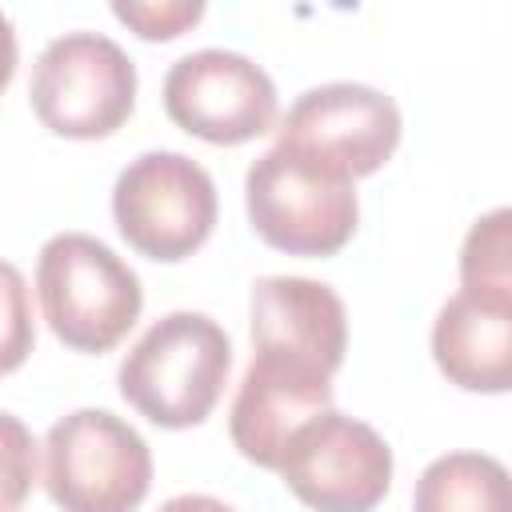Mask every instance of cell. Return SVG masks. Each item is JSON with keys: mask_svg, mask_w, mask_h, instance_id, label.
<instances>
[{"mask_svg": "<svg viewBox=\"0 0 512 512\" xmlns=\"http://www.w3.org/2000/svg\"><path fill=\"white\" fill-rule=\"evenodd\" d=\"M388 440L336 408L300 424L280 452V480L312 512H372L392 488Z\"/></svg>", "mask_w": 512, "mask_h": 512, "instance_id": "52a82bcc", "label": "cell"}, {"mask_svg": "<svg viewBox=\"0 0 512 512\" xmlns=\"http://www.w3.org/2000/svg\"><path fill=\"white\" fill-rule=\"evenodd\" d=\"M156 512H236V508L216 500V496H204V492H184V496L164 500Z\"/></svg>", "mask_w": 512, "mask_h": 512, "instance_id": "ac0fdd59", "label": "cell"}, {"mask_svg": "<svg viewBox=\"0 0 512 512\" xmlns=\"http://www.w3.org/2000/svg\"><path fill=\"white\" fill-rule=\"evenodd\" d=\"M44 488L64 512H136L152 488V448L116 412L76 408L44 436Z\"/></svg>", "mask_w": 512, "mask_h": 512, "instance_id": "277c9868", "label": "cell"}, {"mask_svg": "<svg viewBox=\"0 0 512 512\" xmlns=\"http://www.w3.org/2000/svg\"><path fill=\"white\" fill-rule=\"evenodd\" d=\"M32 348H36V320H32L28 280L12 260H0V376L24 368Z\"/></svg>", "mask_w": 512, "mask_h": 512, "instance_id": "9a60e30c", "label": "cell"}, {"mask_svg": "<svg viewBox=\"0 0 512 512\" xmlns=\"http://www.w3.org/2000/svg\"><path fill=\"white\" fill-rule=\"evenodd\" d=\"M16 28H12V20L0 12V92L12 84V76H16Z\"/></svg>", "mask_w": 512, "mask_h": 512, "instance_id": "d6986e66", "label": "cell"}, {"mask_svg": "<svg viewBox=\"0 0 512 512\" xmlns=\"http://www.w3.org/2000/svg\"><path fill=\"white\" fill-rule=\"evenodd\" d=\"M252 352H280L328 376L348 352L344 300L308 276H264L252 284Z\"/></svg>", "mask_w": 512, "mask_h": 512, "instance_id": "8fae6325", "label": "cell"}, {"mask_svg": "<svg viewBox=\"0 0 512 512\" xmlns=\"http://www.w3.org/2000/svg\"><path fill=\"white\" fill-rule=\"evenodd\" d=\"M40 472L36 436L12 412H0V512H16Z\"/></svg>", "mask_w": 512, "mask_h": 512, "instance_id": "2e32d148", "label": "cell"}, {"mask_svg": "<svg viewBox=\"0 0 512 512\" xmlns=\"http://www.w3.org/2000/svg\"><path fill=\"white\" fill-rule=\"evenodd\" d=\"M400 132L404 120L392 96H384L372 84L332 80L292 100L276 128V144L300 148L360 180L392 160Z\"/></svg>", "mask_w": 512, "mask_h": 512, "instance_id": "9c48e42d", "label": "cell"}, {"mask_svg": "<svg viewBox=\"0 0 512 512\" xmlns=\"http://www.w3.org/2000/svg\"><path fill=\"white\" fill-rule=\"evenodd\" d=\"M252 232L288 256H336L360 220L356 180L300 148L272 144L244 176Z\"/></svg>", "mask_w": 512, "mask_h": 512, "instance_id": "7a4b0ae2", "label": "cell"}, {"mask_svg": "<svg viewBox=\"0 0 512 512\" xmlns=\"http://www.w3.org/2000/svg\"><path fill=\"white\" fill-rule=\"evenodd\" d=\"M432 360L464 392L512 388V300L456 292L432 320Z\"/></svg>", "mask_w": 512, "mask_h": 512, "instance_id": "7c38bea8", "label": "cell"}, {"mask_svg": "<svg viewBox=\"0 0 512 512\" xmlns=\"http://www.w3.org/2000/svg\"><path fill=\"white\" fill-rule=\"evenodd\" d=\"M164 112L188 136L232 148L276 128L280 96L256 60L228 48H200L168 68Z\"/></svg>", "mask_w": 512, "mask_h": 512, "instance_id": "ba28073f", "label": "cell"}, {"mask_svg": "<svg viewBox=\"0 0 512 512\" xmlns=\"http://www.w3.org/2000/svg\"><path fill=\"white\" fill-rule=\"evenodd\" d=\"M40 312L72 352H112L144 308L140 276L96 236L56 232L36 256Z\"/></svg>", "mask_w": 512, "mask_h": 512, "instance_id": "3957f363", "label": "cell"}, {"mask_svg": "<svg viewBox=\"0 0 512 512\" xmlns=\"http://www.w3.org/2000/svg\"><path fill=\"white\" fill-rule=\"evenodd\" d=\"M460 292L512 300V212L492 208L480 216L460 248Z\"/></svg>", "mask_w": 512, "mask_h": 512, "instance_id": "5bb4252c", "label": "cell"}, {"mask_svg": "<svg viewBox=\"0 0 512 512\" xmlns=\"http://www.w3.org/2000/svg\"><path fill=\"white\" fill-rule=\"evenodd\" d=\"M328 408H332L328 372L280 352H252V364L244 368V380L228 412V436L244 460L276 472L288 436Z\"/></svg>", "mask_w": 512, "mask_h": 512, "instance_id": "30bf717a", "label": "cell"}, {"mask_svg": "<svg viewBox=\"0 0 512 512\" xmlns=\"http://www.w3.org/2000/svg\"><path fill=\"white\" fill-rule=\"evenodd\" d=\"M216 184L184 152H140L112 184V220L132 252L176 264L216 228Z\"/></svg>", "mask_w": 512, "mask_h": 512, "instance_id": "8992f818", "label": "cell"}, {"mask_svg": "<svg viewBox=\"0 0 512 512\" xmlns=\"http://www.w3.org/2000/svg\"><path fill=\"white\" fill-rule=\"evenodd\" d=\"M112 16L120 24H128L140 40H176L180 32H188L200 16L204 4L200 0H160V4H136V0H116Z\"/></svg>", "mask_w": 512, "mask_h": 512, "instance_id": "e0dca14e", "label": "cell"}, {"mask_svg": "<svg viewBox=\"0 0 512 512\" xmlns=\"http://www.w3.org/2000/svg\"><path fill=\"white\" fill-rule=\"evenodd\" d=\"M412 512H512L508 468L488 452H444L420 472Z\"/></svg>", "mask_w": 512, "mask_h": 512, "instance_id": "4fadbf2b", "label": "cell"}, {"mask_svg": "<svg viewBox=\"0 0 512 512\" xmlns=\"http://www.w3.org/2000/svg\"><path fill=\"white\" fill-rule=\"evenodd\" d=\"M232 372V340L204 312L160 316L120 360V396L156 428H196L212 416Z\"/></svg>", "mask_w": 512, "mask_h": 512, "instance_id": "6da1fadb", "label": "cell"}, {"mask_svg": "<svg viewBox=\"0 0 512 512\" xmlns=\"http://www.w3.org/2000/svg\"><path fill=\"white\" fill-rule=\"evenodd\" d=\"M36 120L64 140H104L136 108V64L104 32H64L32 64Z\"/></svg>", "mask_w": 512, "mask_h": 512, "instance_id": "5b68a950", "label": "cell"}]
</instances>
